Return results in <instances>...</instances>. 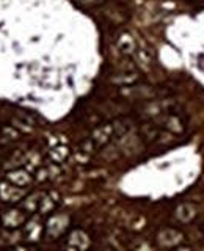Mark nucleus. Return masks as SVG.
Wrapping results in <instances>:
<instances>
[{"label": "nucleus", "mask_w": 204, "mask_h": 251, "mask_svg": "<svg viewBox=\"0 0 204 251\" xmlns=\"http://www.w3.org/2000/svg\"><path fill=\"white\" fill-rule=\"evenodd\" d=\"M157 242H159V245L167 247V248L178 247L179 243L184 242V235H182V232H179L178 229L167 227V229H163V231L159 232V235H157Z\"/></svg>", "instance_id": "nucleus-1"}, {"label": "nucleus", "mask_w": 204, "mask_h": 251, "mask_svg": "<svg viewBox=\"0 0 204 251\" xmlns=\"http://www.w3.org/2000/svg\"><path fill=\"white\" fill-rule=\"evenodd\" d=\"M163 127L167 129L170 133H182L185 130V121L184 118L180 115H176V113H170L163 118Z\"/></svg>", "instance_id": "nucleus-2"}, {"label": "nucleus", "mask_w": 204, "mask_h": 251, "mask_svg": "<svg viewBox=\"0 0 204 251\" xmlns=\"http://www.w3.org/2000/svg\"><path fill=\"white\" fill-rule=\"evenodd\" d=\"M175 217L180 223H190L196 217V207L190 202H182L175 209Z\"/></svg>", "instance_id": "nucleus-3"}, {"label": "nucleus", "mask_w": 204, "mask_h": 251, "mask_svg": "<svg viewBox=\"0 0 204 251\" xmlns=\"http://www.w3.org/2000/svg\"><path fill=\"white\" fill-rule=\"evenodd\" d=\"M66 225H68V220L66 217H52L47 223V232L49 235H60L63 231L66 229Z\"/></svg>", "instance_id": "nucleus-4"}, {"label": "nucleus", "mask_w": 204, "mask_h": 251, "mask_svg": "<svg viewBox=\"0 0 204 251\" xmlns=\"http://www.w3.org/2000/svg\"><path fill=\"white\" fill-rule=\"evenodd\" d=\"M68 243L73 248H86L88 247V235H86L85 232L82 231H73L69 234V237H68Z\"/></svg>", "instance_id": "nucleus-5"}, {"label": "nucleus", "mask_w": 204, "mask_h": 251, "mask_svg": "<svg viewBox=\"0 0 204 251\" xmlns=\"http://www.w3.org/2000/svg\"><path fill=\"white\" fill-rule=\"evenodd\" d=\"M112 132H113L112 126H102V127H99V129H96L93 132L91 138H93V141L96 145H104L108 141V138L112 137Z\"/></svg>", "instance_id": "nucleus-6"}, {"label": "nucleus", "mask_w": 204, "mask_h": 251, "mask_svg": "<svg viewBox=\"0 0 204 251\" xmlns=\"http://www.w3.org/2000/svg\"><path fill=\"white\" fill-rule=\"evenodd\" d=\"M118 47L124 52V53H130L135 49V41L129 33H121L118 38Z\"/></svg>", "instance_id": "nucleus-7"}, {"label": "nucleus", "mask_w": 204, "mask_h": 251, "mask_svg": "<svg viewBox=\"0 0 204 251\" xmlns=\"http://www.w3.org/2000/svg\"><path fill=\"white\" fill-rule=\"evenodd\" d=\"M51 155H52V159H53V160L60 162V160H63V159H65V157L68 155V149H66V148H63V146L55 148V149H52V151H51Z\"/></svg>", "instance_id": "nucleus-8"}, {"label": "nucleus", "mask_w": 204, "mask_h": 251, "mask_svg": "<svg viewBox=\"0 0 204 251\" xmlns=\"http://www.w3.org/2000/svg\"><path fill=\"white\" fill-rule=\"evenodd\" d=\"M78 2L85 6H96V5L104 3V0H78Z\"/></svg>", "instance_id": "nucleus-9"}, {"label": "nucleus", "mask_w": 204, "mask_h": 251, "mask_svg": "<svg viewBox=\"0 0 204 251\" xmlns=\"http://www.w3.org/2000/svg\"><path fill=\"white\" fill-rule=\"evenodd\" d=\"M107 13H120V10H116V8H108ZM107 16H110V14H107ZM124 19H126V14H124V13L118 14V18H116V21H118V22H123Z\"/></svg>", "instance_id": "nucleus-10"}]
</instances>
